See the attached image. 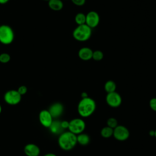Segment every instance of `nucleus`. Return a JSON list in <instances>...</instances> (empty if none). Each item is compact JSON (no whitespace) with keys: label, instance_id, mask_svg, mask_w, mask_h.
I'll return each mask as SVG.
<instances>
[{"label":"nucleus","instance_id":"nucleus-1","mask_svg":"<svg viewBox=\"0 0 156 156\" xmlns=\"http://www.w3.org/2000/svg\"><path fill=\"white\" fill-rule=\"evenodd\" d=\"M96 108V102L91 98H82L77 105V112L79 115L83 118L91 116Z\"/></svg>","mask_w":156,"mask_h":156},{"label":"nucleus","instance_id":"nucleus-2","mask_svg":"<svg viewBox=\"0 0 156 156\" xmlns=\"http://www.w3.org/2000/svg\"><path fill=\"white\" fill-rule=\"evenodd\" d=\"M77 143V135L69 131L62 132L58 138V146L64 151L73 149Z\"/></svg>","mask_w":156,"mask_h":156},{"label":"nucleus","instance_id":"nucleus-3","mask_svg":"<svg viewBox=\"0 0 156 156\" xmlns=\"http://www.w3.org/2000/svg\"><path fill=\"white\" fill-rule=\"evenodd\" d=\"M91 29L86 24L79 25L73 30V36L77 41H85L91 37Z\"/></svg>","mask_w":156,"mask_h":156},{"label":"nucleus","instance_id":"nucleus-4","mask_svg":"<svg viewBox=\"0 0 156 156\" xmlns=\"http://www.w3.org/2000/svg\"><path fill=\"white\" fill-rule=\"evenodd\" d=\"M15 38V34L12 28L8 25H0V43L4 45L11 44Z\"/></svg>","mask_w":156,"mask_h":156},{"label":"nucleus","instance_id":"nucleus-5","mask_svg":"<svg viewBox=\"0 0 156 156\" xmlns=\"http://www.w3.org/2000/svg\"><path fill=\"white\" fill-rule=\"evenodd\" d=\"M85 127V122L81 118H74L69 121V131L76 135L83 133Z\"/></svg>","mask_w":156,"mask_h":156},{"label":"nucleus","instance_id":"nucleus-6","mask_svg":"<svg viewBox=\"0 0 156 156\" xmlns=\"http://www.w3.org/2000/svg\"><path fill=\"white\" fill-rule=\"evenodd\" d=\"M21 96L17 90H10L5 93L4 100L9 105H15L21 102Z\"/></svg>","mask_w":156,"mask_h":156},{"label":"nucleus","instance_id":"nucleus-7","mask_svg":"<svg viewBox=\"0 0 156 156\" xmlns=\"http://www.w3.org/2000/svg\"><path fill=\"white\" fill-rule=\"evenodd\" d=\"M130 135L129 129L122 125H118L113 129V136L114 138L120 141H123L128 139Z\"/></svg>","mask_w":156,"mask_h":156},{"label":"nucleus","instance_id":"nucleus-8","mask_svg":"<svg viewBox=\"0 0 156 156\" xmlns=\"http://www.w3.org/2000/svg\"><path fill=\"white\" fill-rule=\"evenodd\" d=\"M107 104L111 107L116 108L120 106L122 102V98L121 95L116 92H112L107 93L105 98Z\"/></svg>","mask_w":156,"mask_h":156},{"label":"nucleus","instance_id":"nucleus-9","mask_svg":"<svg viewBox=\"0 0 156 156\" xmlns=\"http://www.w3.org/2000/svg\"><path fill=\"white\" fill-rule=\"evenodd\" d=\"M100 21V16L95 11H90L86 15L85 24L91 29L98 26Z\"/></svg>","mask_w":156,"mask_h":156},{"label":"nucleus","instance_id":"nucleus-10","mask_svg":"<svg viewBox=\"0 0 156 156\" xmlns=\"http://www.w3.org/2000/svg\"><path fill=\"white\" fill-rule=\"evenodd\" d=\"M38 118L41 124L46 128H49L53 122V118L48 110H41L39 113Z\"/></svg>","mask_w":156,"mask_h":156},{"label":"nucleus","instance_id":"nucleus-11","mask_svg":"<svg viewBox=\"0 0 156 156\" xmlns=\"http://www.w3.org/2000/svg\"><path fill=\"white\" fill-rule=\"evenodd\" d=\"M63 105L60 102H55L52 104L49 107L48 110L53 118H56L61 116L63 112Z\"/></svg>","mask_w":156,"mask_h":156},{"label":"nucleus","instance_id":"nucleus-12","mask_svg":"<svg viewBox=\"0 0 156 156\" xmlns=\"http://www.w3.org/2000/svg\"><path fill=\"white\" fill-rule=\"evenodd\" d=\"M24 152L27 156H39L40 149L35 144L29 143L24 146Z\"/></svg>","mask_w":156,"mask_h":156},{"label":"nucleus","instance_id":"nucleus-13","mask_svg":"<svg viewBox=\"0 0 156 156\" xmlns=\"http://www.w3.org/2000/svg\"><path fill=\"white\" fill-rule=\"evenodd\" d=\"M93 51L88 47H83L79 49L78 52L79 57L84 61H87L92 58Z\"/></svg>","mask_w":156,"mask_h":156},{"label":"nucleus","instance_id":"nucleus-14","mask_svg":"<svg viewBox=\"0 0 156 156\" xmlns=\"http://www.w3.org/2000/svg\"><path fill=\"white\" fill-rule=\"evenodd\" d=\"M48 6L52 10L59 11L63 9V3L62 0H49Z\"/></svg>","mask_w":156,"mask_h":156},{"label":"nucleus","instance_id":"nucleus-15","mask_svg":"<svg viewBox=\"0 0 156 156\" xmlns=\"http://www.w3.org/2000/svg\"><path fill=\"white\" fill-rule=\"evenodd\" d=\"M49 129L51 132L55 134L62 133V131L64 130L61 126V121H53L51 126L49 127Z\"/></svg>","mask_w":156,"mask_h":156},{"label":"nucleus","instance_id":"nucleus-16","mask_svg":"<svg viewBox=\"0 0 156 156\" xmlns=\"http://www.w3.org/2000/svg\"><path fill=\"white\" fill-rule=\"evenodd\" d=\"M77 141L80 145L86 146L87 145L90 141V136L84 133H81L79 135H77Z\"/></svg>","mask_w":156,"mask_h":156},{"label":"nucleus","instance_id":"nucleus-17","mask_svg":"<svg viewBox=\"0 0 156 156\" xmlns=\"http://www.w3.org/2000/svg\"><path fill=\"white\" fill-rule=\"evenodd\" d=\"M116 88V85L114 81L109 80L105 83L104 90L107 93L115 91Z\"/></svg>","mask_w":156,"mask_h":156},{"label":"nucleus","instance_id":"nucleus-18","mask_svg":"<svg viewBox=\"0 0 156 156\" xmlns=\"http://www.w3.org/2000/svg\"><path fill=\"white\" fill-rule=\"evenodd\" d=\"M113 129L108 126L104 127L101 130V135L103 138H108L113 136Z\"/></svg>","mask_w":156,"mask_h":156},{"label":"nucleus","instance_id":"nucleus-19","mask_svg":"<svg viewBox=\"0 0 156 156\" xmlns=\"http://www.w3.org/2000/svg\"><path fill=\"white\" fill-rule=\"evenodd\" d=\"M74 20H75V22L78 26L85 24L86 22V15L80 12L78 13L75 16Z\"/></svg>","mask_w":156,"mask_h":156},{"label":"nucleus","instance_id":"nucleus-20","mask_svg":"<svg viewBox=\"0 0 156 156\" xmlns=\"http://www.w3.org/2000/svg\"><path fill=\"white\" fill-rule=\"evenodd\" d=\"M104 57L103 52L100 50H96L93 52L92 58L95 61H101Z\"/></svg>","mask_w":156,"mask_h":156},{"label":"nucleus","instance_id":"nucleus-21","mask_svg":"<svg viewBox=\"0 0 156 156\" xmlns=\"http://www.w3.org/2000/svg\"><path fill=\"white\" fill-rule=\"evenodd\" d=\"M11 57L9 54L6 52H3L0 54V63H7L10 61Z\"/></svg>","mask_w":156,"mask_h":156},{"label":"nucleus","instance_id":"nucleus-22","mask_svg":"<svg viewBox=\"0 0 156 156\" xmlns=\"http://www.w3.org/2000/svg\"><path fill=\"white\" fill-rule=\"evenodd\" d=\"M107 126L114 129L118 126V121L114 118H110L108 119L107 121Z\"/></svg>","mask_w":156,"mask_h":156},{"label":"nucleus","instance_id":"nucleus-23","mask_svg":"<svg viewBox=\"0 0 156 156\" xmlns=\"http://www.w3.org/2000/svg\"><path fill=\"white\" fill-rule=\"evenodd\" d=\"M16 90L21 96H23V95H24L25 94H26V93L27 91V88L25 85H21L20 87H18V88Z\"/></svg>","mask_w":156,"mask_h":156},{"label":"nucleus","instance_id":"nucleus-24","mask_svg":"<svg viewBox=\"0 0 156 156\" xmlns=\"http://www.w3.org/2000/svg\"><path fill=\"white\" fill-rule=\"evenodd\" d=\"M149 106L152 110L156 112V98H153L150 100Z\"/></svg>","mask_w":156,"mask_h":156},{"label":"nucleus","instance_id":"nucleus-25","mask_svg":"<svg viewBox=\"0 0 156 156\" xmlns=\"http://www.w3.org/2000/svg\"><path fill=\"white\" fill-rule=\"evenodd\" d=\"M71 1L74 4L77 6H81L85 4L86 0H71Z\"/></svg>","mask_w":156,"mask_h":156},{"label":"nucleus","instance_id":"nucleus-26","mask_svg":"<svg viewBox=\"0 0 156 156\" xmlns=\"http://www.w3.org/2000/svg\"><path fill=\"white\" fill-rule=\"evenodd\" d=\"M61 126H62V127L63 129H68L69 121H61Z\"/></svg>","mask_w":156,"mask_h":156},{"label":"nucleus","instance_id":"nucleus-27","mask_svg":"<svg viewBox=\"0 0 156 156\" xmlns=\"http://www.w3.org/2000/svg\"><path fill=\"white\" fill-rule=\"evenodd\" d=\"M9 0H0V4H5L7 3Z\"/></svg>","mask_w":156,"mask_h":156},{"label":"nucleus","instance_id":"nucleus-28","mask_svg":"<svg viewBox=\"0 0 156 156\" xmlns=\"http://www.w3.org/2000/svg\"><path fill=\"white\" fill-rule=\"evenodd\" d=\"M44 156H57V155L53 153H48V154H46Z\"/></svg>","mask_w":156,"mask_h":156},{"label":"nucleus","instance_id":"nucleus-29","mask_svg":"<svg viewBox=\"0 0 156 156\" xmlns=\"http://www.w3.org/2000/svg\"><path fill=\"white\" fill-rule=\"evenodd\" d=\"M82 98H87V97H88V96H87V94L86 93H83L82 94Z\"/></svg>","mask_w":156,"mask_h":156},{"label":"nucleus","instance_id":"nucleus-30","mask_svg":"<svg viewBox=\"0 0 156 156\" xmlns=\"http://www.w3.org/2000/svg\"><path fill=\"white\" fill-rule=\"evenodd\" d=\"M149 135H150L151 136H154V130H151V131L149 132Z\"/></svg>","mask_w":156,"mask_h":156},{"label":"nucleus","instance_id":"nucleus-31","mask_svg":"<svg viewBox=\"0 0 156 156\" xmlns=\"http://www.w3.org/2000/svg\"><path fill=\"white\" fill-rule=\"evenodd\" d=\"M1 112H2V107H1V105L0 104V114H1Z\"/></svg>","mask_w":156,"mask_h":156},{"label":"nucleus","instance_id":"nucleus-32","mask_svg":"<svg viewBox=\"0 0 156 156\" xmlns=\"http://www.w3.org/2000/svg\"><path fill=\"white\" fill-rule=\"evenodd\" d=\"M154 136H155L156 138V129L154 130Z\"/></svg>","mask_w":156,"mask_h":156},{"label":"nucleus","instance_id":"nucleus-33","mask_svg":"<svg viewBox=\"0 0 156 156\" xmlns=\"http://www.w3.org/2000/svg\"><path fill=\"white\" fill-rule=\"evenodd\" d=\"M44 1H49V0H44Z\"/></svg>","mask_w":156,"mask_h":156}]
</instances>
